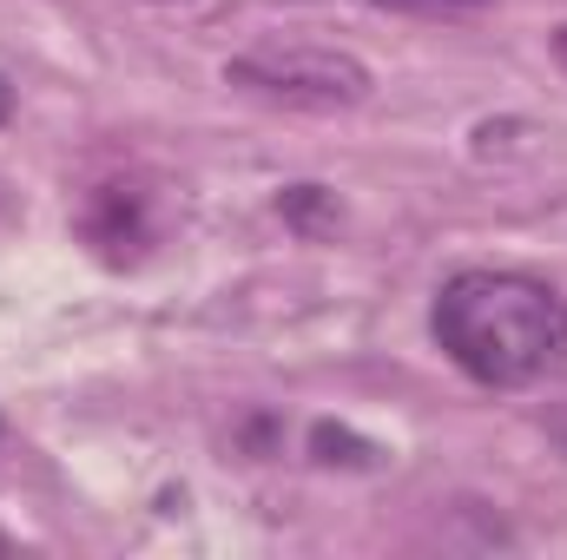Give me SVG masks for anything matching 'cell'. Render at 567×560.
Here are the masks:
<instances>
[{
	"mask_svg": "<svg viewBox=\"0 0 567 560\" xmlns=\"http://www.w3.org/2000/svg\"><path fill=\"white\" fill-rule=\"evenodd\" d=\"M429 330L482 390H528L567 370V297L528 271H455L435 290Z\"/></svg>",
	"mask_w": 567,
	"mask_h": 560,
	"instance_id": "cell-1",
	"label": "cell"
},
{
	"mask_svg": "<svg viewBox=\"0 0 567 560\" xmlns=\"http://www.w3.org/2000/svg\"><path fill=\"white\" fill-rule=\"evenodd\" d=\"M225 86H245L258 100L303 106V113H343L370 100V66L337 46H258L225 66Z\"/></svg>",
	"mask_w": 567,
	"mask_h": 560,
	"instance_id": "cell-2",
	"label": "cell"
},
{
	"mask_svg": "<svg viewBox=\"0 0 567 560\" xmlns=\"http://www.w3.org/2000/svg\"><path fill=\"white\" fill-rule=\"evenodd\" d=\"M86 238L106 245L113 258H126V245H145V205L133 185H100L93 211H86Z\"/></svg>",
	"mask_w": 567,
	"mask_h": 560,
	"instance_id": "cell-3",
	"label": "cell"
},
{
	"mask_svg": "<svg viewBox=\"0 0 567 560\" xmlns=\"http://www.w3.org/2000/svg\"><path fill=\"white\" fill-rule=\"evenodd\" d=\"M278 218L297 231V238H330V231L343 225L337 191H323V185H284L278 191Z\"/></svg>",
	"mask_w": 567,
	"mask_h": 560,
	"instance_id": "cell-4",
	"label": "cell"
},
{
	"mask_svg": "<svg viewBox=\"0 0 567 560\" xmlns=\"http://www.w3.org/2000/svg\"><path fill=\"white\" fill-rule=\"evenodd\" d=\"M310 462H317V468H350V475H363V468L383 462V448H377L370 435L343 428V422H317V428H310Z\"/></svg>",
	"mask_w": 567,
	"mask_h": 560,
	"instance_id": "cell-5",
	"label": "cell"
},
{
	"mask_svg": "<svg viewBox=\"0 0 567 560\" xmlns=\"http://www.w3.org/2000/svg\"><path fill=\"white\" fill-rule=\"evenodd\" d=\"M383 13H416V20H462V13H482L495 0H370Z\"/></svg>",
	"mask_w": 567,
	"mask_h": 560,
	"instance_id": "cell-6",
	"label": "cell"
},
{
	"mask_svg": "<svg viewBox=\"0 0 567 560\" xmlns=\"http://www.w3.org/2000/svg\"><path fill=\"white\" fill-rule=\"evenodd\" d=\"M542 428H548V442L567 455V403H561V409H548V416H542Z\"/></svg>",
	"mask_w": 567,
	"mask_h": 560,
	"instance_id": "cell-7",
	"label": "cell"
},
{
	"mask_svg": "<svg viewBox=\"0 0 567 560\" xmlns=\"http://www.w3.org/2000/svg\"><path fill=\"white\" fill-rule=\"evenodd\" d=\"M555 66H561V73H567V20H561V27H555Z\"/></svg>",
	"mask_w": 567,
	"mask_h": 560,
	"instance_id": "cell-8",
	"label": "cell"
},
{
	"mask_svg": "<svg viewBox=\"0 0 567 560\" xmlns=\"http://www.w3.org/2000/svg\"><path fill=\"white\" fill-rule=\"evenodd\" d=\"M7 113H13V86L0 80V120H7Z\"/></svg>",
	"mask_w": 567,
	"mask_h": 560,
	"instance_id": "cell-9",
	"label": "cell"
},
{
	"mask_svg": "<svg viewBox=\"0 0 567 560\" xmlns=\"http://www.w3.org/2000/svg\"><path fill=\"white\" fill-rule=\"evenodd\" d=\"M0 554H7V535H0Z\"/></svg>",
	"mask_w": 567,
	"mask_h": 560,
	"instance_id": "cell-10",
	"label": "cell"
}]
</instances>
